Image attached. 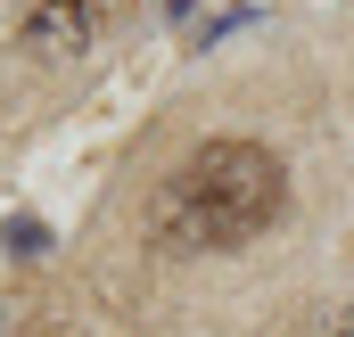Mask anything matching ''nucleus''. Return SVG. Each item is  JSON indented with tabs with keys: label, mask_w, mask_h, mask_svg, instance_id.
I'll list each match as a JSON object with an SVG mask.
<instances>
[{
	"label": "nucleus",
	"mask_w": 354,
	"mask_h": 337,
	"mask_svg": "<svg viewBox=\"0 0 354 337\" xmlns=\"http://www.w3.org/2000/svg\"><path fill=\"white\" fill-rule=\"evenodd\" d=\"M91 33H99V0H25V17H17V50L41 66L83 58Z\"/></svg>",
	"instance_id": "obj_2"
},
{
	"label": "nucleus",
	"mask_w": 354,
	"mask_h": 337,
	"mask_svg": "<svg viewBox=\"0 0 354 337\" xmlns=\"http://www.w3.org/2000/svg\"><path fill=\"white\" fill-rule=\"evenodd\" d=\"M280 206H288V173L264 140H206L165 173L149 231L174 255H223V247H248L256 231H272Z\"/></svg>",
	"instance_id": "obj_1"
},
{
	"label": "nucleus",
	"mask_w": 354,
	"mask_h": 337,
	"mask_svg": "<svg viewBox=\"0 0 354 337\" xmlns=\"http://www.w3.org/2000/svg\"><path fill=\"white\" fill-rule=\"evenodd\" d=\"M322 337H354V305H346V313H338V321H330Z\"/></svg>",
	"instance_id": "obj_3"
}]
</instances>
